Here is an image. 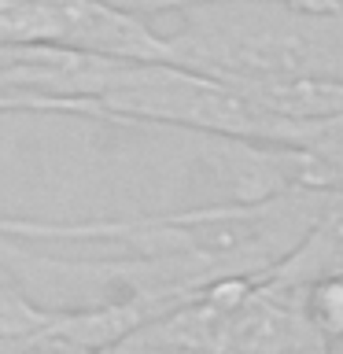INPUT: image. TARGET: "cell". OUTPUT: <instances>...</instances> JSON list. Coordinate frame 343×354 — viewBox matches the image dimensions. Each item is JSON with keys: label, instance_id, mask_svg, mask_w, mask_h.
Returning <instances> with one entry per match:
<instances>
[{"label": "cell", "instance_id": "cell-1", "mask_svg": "<svg viewBox=\"0 0 343 354\" xmlns=\"http://www.w3.org/2000/svg\"><path fill=\"white\" fill-rule=\"evenodd\" d=\"M332 192L336 188H288L251 203L229 199L140 218L37 221L0 214V232L26 243H111L203 292L225 277H270L306 240Z\"/></svg>", "mask_w": 343, "mask_h": 354}, {"label": "cell", "instance_id": "cell-2", "mask_svg": "<svg viewBox=\"0 0 343 354\" xmlns=\"http://www.w3.org/2000/svg\"><path fill=\"white\" fill-rule=\"evenodd\" d=\"M170 19L177 63L221 82H343V8L225 0Z\"/></svg>", "mask_w": 343, "mask_h": 354}, {"label": "cell", "instance_id": "cell-3", "mask_svg": "<svg viewBox=\"0 0 343 354\" xmlns=\"http://www.w3.org/2000/svg\"><path fill=\"white\" fill-rule=\"evenodd\" d=\"M332 273H343V188L332 192L328 207L321 210L306 240L270 273V281L284 288H306Z\"/></svg>", "mask_w": 343, "mask_h": 354}, {"label": "cell", "instance_id": "cell-4", "mask_svg": "<svg viewBox=\"0 0 343 354\" xmlns=\"http://www.w3.org/2000/svg\"><path fill=\"white\" fill-rule=\"evenodd\" d=\"M306 321L328 347H343V273L321 277L303 288Z\"/></svg>", "mask_w": 343, "mask_h": 354}, {"label": "cell", "instance_id": "cell-5", "mask_svg": "<svg viewBox=\"0 0 343 354\" xmlns=\"http://www.w3.org/2000/svg\"><path fill=\"white\" fill-rule=\"evenodd\" d=\"M48 310H41L37 303H30L19 288H0V339H15L26 336L44 321Z\"/></svg>", "mask_w": 343, "mask_h": 354}, {"label": "cell", "instance_id": "cell-6", "mask_svg": "<svg viewBox=\"0 0 343 354\" xmlns=\"http://www.w3.org/2000/svg\"><path fill=\"white\" fill-rule=\"evenodd\" d=\"M295 354H336V347H328L325 339H314V343H306V347H299Z\"/></svg>", "mask_w": 343, "mask_h": 354}]
</instances>
